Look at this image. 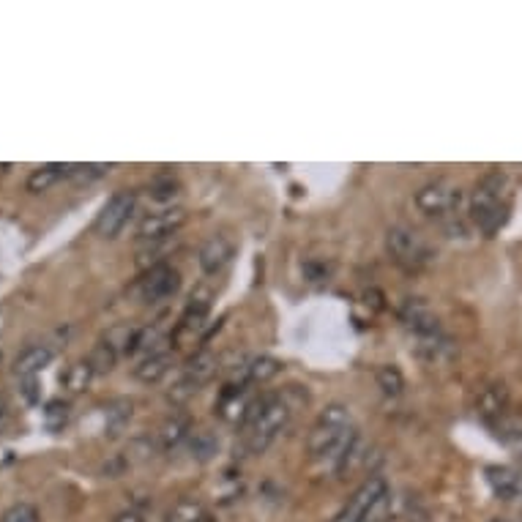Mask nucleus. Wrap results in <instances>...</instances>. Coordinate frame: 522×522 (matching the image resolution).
Instances as JSON below:
<instances>
[{
    "mask_svg": "<svg viewBox=\"0 0 522 522\" xmlns=\"http://www.w3.org/2000/svg\"><path fill=\"white\" fill-rule=\"evenodd\" d=\"M189 435H192V430H189V421H186L184 416H167V419L162 421L159 432H156V441H159L162 449L173 451L184 441H189Z\"/></svg>",
    "mask_w": 522,
    "mask_h": 522,
    "instance_id": "aec40b11",
    "label": "nucleus"
},
{
    "mask_svg": "<svg viewBox=\"0 0 522 522\" xmlns=\"http://www.w3.org/2000/svg\"><path fill=\"white\" fill-rule=\"evenodd\" d=\"M93 367L88 364V359L85 361H77V364H72V367L66 369V375H63V386L72 391V394H82V391H88V386H91L93 380Z\"/></svg>",
    "mask_w": 522,
    "mask_h": 522,
    "instance_id": "393cba45",
    "label": "nucleus"
},
{
    "mask_svg": "<svg viewBox=\"0 0 522 522\" xmlns=\"http://www.w3.org/2000/svg\"><path fill=\"white\" fill-rule=\"evenodd\" d=\"M132 413H134V405L129 400H115L110 408H107V435L110 438H118L126 427H129V421H132Z\"/></svg>",
    "mask_w": 522,
    "mask_h": 522,
    "instance_id": "b1692460",
    "label": "nucleus"
},
{
    "mask_svg": "<svg viewBox=\"0 0 522 522\" xmlns=\"http://www.w3.org/2000/svg\"><path fill=\"white\" fill-rule=\"evenodd\" d=\"M203 517H208V509L203 503L195 501V498H181L167 509L164 522H200Z\"/></svg>",
    "mask_w": 522,
    "mask_h": 522,
    "instance_id": "5701e85b",
    "label": "nucleus"
},
{
    "mask_svg": "<svg viewBox=\"0 0 522 522\" xmlns=\"http://www.w3.org/2000/svg\"><path fill=\"white\" fill-rule=\"evenodd\" d=\"M107 170H110V164H66V178L91 181V178H102Z\"/></svg>",
    "mask_w": 522,
    "mask_h": 522,
    "instance_id": "473e14b6",
    "label": "nucleus"
},
{
    "mask_svg": "<svg viewBox=\"0 0 522 522\" xmlns=\"http://www.w3.org/2000/svg\"><path fill=\"white\" fill-rule=\"evenodd\" d=\"M290 416H293V408H290V402L282 394L257 400L252 413L241 424L244 427L246 449L252 451V454H263L271 443L277 441L279 432L290 424Z\"/></svg>",
    "mask_w": 522,
    "mask_h": 522,
    "instance_id": "7ed1b4c3",
    "label": "nucleus"
},
{
    "mask_svg": "<svg viewBox=\"0 0 522 522\" xmlns=\"http://www.w3.org/2000/svg\"><path fill=\"white\" fill-rule=\"evenodd\" d=\"M113 522H145V517L140 512H134V509H129V512L115 514Z\"/></svg>",
    "mask_w": 522,
    "mask_h": 522,
    "instance_id": "c9c22d12",
    "label": "nucleus"
},
{
    "mask_svg": "<svg viewBox=\"0 0 522 522\" xmlns=\"http://www.w3.org/2000/svg\"><path fill=\"white\" fill-rule=\"evenodd\" d=\"M509 400H512L509 389H506V383H501V380L482 386L479 394H476V413H479V419H484L492 427L495 421H501L509 413Z\"/></svg>",
    "mask_w": 522,
    "mask_h": 522,
    "instance_id": "ddd939ff",
    "label": "nucleus"
},
{
    "mask_svg": "<svg viewBox=\"0 0 522 522\" xmlns=\"http://www.w3.org/2000/svg\"><path fill=\"white\" fill-rule=\"evenodd\" d=\"M375 380H378V389L383 391L386 397H400L402 391H405V378H402V372L394 367V364H383V367H378Z\"/></svg>",
    "mask_w": 522,
    "mask_h": 522,
    "instance_id": "bb28decb",
    "label": "nucleus"
},
{
    "mask_svg": "<svg viewBox=\"0 0 522 522\" xmlns=\"http://www.w3.org/2000/svg\"><path fill=\"white\" fill-rule=\"evenodd\" d=\"M219 449V441H216V435L211 430H197L189 435V451H192V457L200 462L211 460Z\"/></svg>",
    "mask_w": 522,
    "mask_h": 522,
    "instance_id": "cd10ccee",
    "label": "nucleus"
},
{
    "mask_svg": "<svg viewBox=\"0 0 522 522\" xmlns=\"http://www.w3.org/2000/svg\"><path fill=\"white\" fill-rule=\"evenodd\" d=\"M178 195H181V181L173 173H159L151 181V197L159 203H173Z\"/></svg>",
    "mask_w": 522,
    "mask_h": 522,
    "instance_id": "c85d7f7f",
    "label": "nucleus"
},
{
    "mask_svg": "<svg viewBox=\"0 0 522 522\" xmlns=\"http://www.w3.org/2000/svg\"><path fill=\"white\" fill-rule=\"evenodd\" d=\"M386 252L405 271H421L432 260L427 241L410 227H391L386 233Z\"/></svg>",
    "mask_w": 522,
    "mask_h": 522,
    "instance_id": "20e7f679",
    "label": "nucleus"
},
{
    "mask_svg": "<svg viewBox=\"0 0 522 522\" xmlns=\"http://www.w3.org/2000/svg\"><path fill=\"white\" fill-rule=\"evenodd\" d=\"M6 410H9V400H6V394L0 391V419L6 416Z\"/></svg>",
    "mask_w": 522,
    "mask_h": 522,
    "instance_id": "e433bc0d",
    "label": "nucleus"
},
{
    "mask_svg": "<svg viewBox=\"0 0 522 522\" xmlns=\"http://www.w3.org/2000/svg\"><path fill=\"white\" fill-rule=\"evenodd\" d=\"M216 372H219V359H216L211 350H200L184 367V375H181L178 386H175V397L178 400L192 397L195 391L203 389L208 380H214Z\"/></svg>",
    "mask_w": 522,
    "mask_h": 522,
    "instance_id": "0eeeda50",
    "label": "nucleus"
},
{
    "mask_svg": "<svg viewBox=\"0 0 522 522\" xmlns=\"http://www.w3.org/2000/svg\"><path fill=\"white\" fill-rule=\"evenodd\" d=\"M255 397L249 394V386L244 383H230L222 397L216 402V413L227 421V424H244L246 416L255 408Z\"/></svg>",
    "mask_w": 522,
    "mask_h": 522,
    "instance_id": "f8f14e48",
    "label": "nucleus"
},
{
    "mask_svg": "<svg viewBox=\"0 0 522 522\" xmlns=\"http://www.w3.org/2000/svg\"><path fill=\"white\" fill-rule=\"evenodd\" d=\"M356 438H359V430L350 421V410L334 402L320 413L315 427L309 432V457L339 471V462L345 460V454L353 449Z\"/></svg>",
    "mask_w": 522,
    "mask_h": 522,
    "instance_id": "f257e3e1",
    "label": "nucleus"
},
{
    "mask_svg": "<svg viewBox=\"0 0 522 522\" xmlns=\"http://www.w3.org/2000/svg\"><path fill=\"white\" fill-rule=\"evenodd\" d=\"M88 364H91L96 375H107V372H113L115 364H118V350H115L113 342H99V345L91 350Z\"/></svg>",
    "mask_w": 522,
    "mask_h": 522,
    "instance_id": "a878e982",
    "label": "nucleus"
},
{
    "mask_svg": "<svg viewBox=\"0 0 522 522\" xmlns=\"http://www.w3.org/2000/svg\"><path fill=\"white\" fill-rule=\"evenodd\" d=\"M0 522H41V514L33 503H14L3 512Z\"/></svg>",
    "mask_w": 522,
    "mask_h": 522,
    "instance_id": "2f4dec72",
    "label": "nucleus"
},
{
    "mask_svg": "<svg viewBox=\"0 0 522 522\" xmlns=\"http://www.w3.org/2000/svg\"><path fill=\"white\" fill-rule=\"evenodd\" d=\"M492 522H512V520H503V517H498V520H492Z\"/></svg>",
    "mask_w": 522,
    "mask_h": 522,
    "instance_id": "58836bf2",
    "label": "nucleus"
},
{
    "mask_svg": "<svg viewBox=\"0 0 522 522\" xmlns=\"http://www.w3.org/2000/svg\"><path fill=\"white\" fill-rule=\"evenodd\" d=\"M22 394H25V400L31 402V405H36V402H39V397H41L39 380H36V378L22 380Z\"/></svg>",
    "mask_w": 522,
    "mask_h": 522,
    "instance_id": "f704fd0d",
    "label": "nucleus"
},
{
    "mask_svg": "<svg viewBox=\"0 0 522 522\" xmlns=\"http://www.w3.org/2000/svg\"><path fill=\"white\" fill-rule=\"evenodd\" d=\"M50 361H52V350L47 348V345H31V348H25L20 356L14 359V367L11 369H14V375H17L20 380L36 378Z\"/></svg>",
    "mask_w": 522,
    "mask_h": 522,
    "instance_id": "f3484780",
    "label": "nucleus"
},
{
    "mask_svg": "<svg viewBox=\"0 0 522 522\" xmlns=\"http://www.w3.org/2000/svg\"><path fill=\"white\" fill-rule=\"evenodd\" d=\"M391 520H394V498H391V492L386 490L361 522H391Z\"/></svg>",
    "mask_w": 522,
    "mask_h": 522,
    "instance_id": "7c9ffc66",
    "label": "nucleus"
},
{
    "mask_svg": "<svg viewBox=\"0 0 522 522\" xmlns=\"http://www.w3.org/2000/svg\"><path fill=\"white\" fill-rule=\"evenodd\" d=\"M61 178H66V164H44V167H36L31 175H28V192L33 195H41L47 192L50 186H55Z\"/></svg>",
    "mask_w": 522,
    "mask_h": 522,
    "instance_id": "4be33fe9",
    "label": "nucleus"
},
{
    "mask_svg": "<svg viewBox=\"0 0 522 522\" xmlns=\"http://www.w3.org/2000/svg\"><path fill=\"white\" fill-rule=\"evenodd\" d=\"M416 205L427 216H441V219L460 214V186L449 184V181H432V184L421 186L419 192H416Z\"/></svg>",
    "mask_w": 522,
    "mask_h": 522,
    "instance_id": "39448f33",
    "label": "nucleus"
},
{
    "mask_svg": "<svg viewBox=\"0 0 522 522\" xmlns=\"http://www.w3.org/2000/svg\"><path fill=\"white\" fill-rule=\"evenodd\" d=\"M0 359H3V353H0Z\"/></svg>",
    "mask_w": 522,
    "mask_h": 522,
    "instance_id": "ea45409f",
    "label": "nucleus"
},
{
    "mask_svg": "<svg viewBox=\"0 0 522 522\" xmlns=\"http://www.w3.org/2000/svg\"><path fill=\"white\" fill-rule=\"evenodd\" d=\"M328 274H331V268L323 266V263H307L304 266V277L309 282H323V279H328Z\"/></svg>",
    "mask_w": 522,
    "mask_h": 522,
    "instance_id": "72a5a7b5",
    "label": "nucleus"
},
{
    "mask_svg": "<svg viewBox=\"0 0 522 522\" xmlns=\"http://www.w3.org/2000/svg\"><path fill=\"white\" fill-rule=\"evenodd\" d=\"M69 416H72V408H69V402L63 400L47 402V408H44V424L50 432H61Z\"/></svg>",
    "mask_w": 522,
    "mask_h": 522,
    "instance_id": "c756f323",
    "label": "nucleus"
},
{
    "mask_svg": "<svg viewBox=\"0 0 522 522\" xmlns=\"http://www.w3.org/2000/svg\"><path fill=\"white\" fill-rule=\"evenodd\" d=\"M134 208H137L134 192H115V195L104 203V208L99 211V216H96V222H93L96 233L102 238H115L123 227H126V222L132 219Z\"/></svg>",
    "mask_w": 522,
    "mask_h": 522,
    "instance_id": "423d86ee",
    "label": "nucleus"
},
{
    "mask_svg": "<svg viewBox=\"0 0 522 522\" xmlns=\"http://www.w3.org/2000/svg\"><path fill=\"white\" fill-rule=\"evenodd\" d=\"M400 320L419 337H432L441 334V320L432 312V307L424 298H405V304L400 307Z\"/></svg>",
    "mask_w": 522,
    "mask_h": 522,
    "instance_id": "9b49d317",
    "label": "nucleus"
},
{
    "mask_svg": "<svg viewBox=\"0 0 522 522\" xmlns=\"http://www.w3.org/2000/svg\"><path fill=\"white\" fill-rule=\"evenodd\" d=\"M282 372V361L274 359V356H252V359L244 361L241 367V383L244 386H263L268 380H274Z\"/></svg>",
    "mask_w": 522,
    "mask_h": 522,
    "instance_id": "dca6fc26",
    "label": "nucleus"
},
{
    "mask_svg": "<svg viewBox=\"0 0 522 522\" xmlns=\"http://www.w3.org/2000/svg\"><path fill=\"white\" fill-rule=\"evenodd\" d=\"M468 208H471L473 225L487 238L495 236L506 225V216H509V175L501 170L484 175L473 189Z\"/></svg>",
    "mask_w": 522,
    "mask_h": 522,
    "instance_id": "f03ea898",
    "label": "nucleus"
},
{
    "mask_svg": "<svg viewBox=\"0 0 522 522\" xmlns=\"http://www.w3.org/2000/svg\"><path fill=\"white\" fill-rule=\"evenodd\" d=\"M186 211L184 208H164V211H156V214H148L137 227V238L140 241H162V238H170L178 233V227H184Z\"/></svg>",
    "mask_w": 522,
    "mask_h": 522,
    "instance_id": "9d476101",
    "label": "nucleus"
},
{
    "mask_svg": "<svg viewBox=\"0 0 522 522\" xmlns=\"http://www.w3.org/2000/svg\"><path fill=\"white\" fill-rule=\"evenodd\" d=\"M173 367V353L170 350H162V353H151V356H143V359L137 361V367L132 369L134 378L140 380V383H159V380L170 372Z\"/></svg>",
    "mask_w": 522,
    "mask_h": 522,
    "instance_id": "6ab92c4d",
    "label": "nucleus"
},
{
    "mask_svg": "<svg viewBox=\"0 0 522 522\" xmlns=\"http://www.w3.org/2000/svg\"><path fill=\"white\" fill-rule=\"evenodd\" d=\"M175 246V236L162 238V241H145V246L137 252V268L140 271H151L156 266H167V255Z\"/></svg>",
    "mask_w": 522,
    "mask_h": 522,
    "instance_id": "412c9836",
    "label": "nucleus"
},
{
    "mask_svg": "<svg viewBox=\"0 0 522 522\" xmlns=\"http://www.w3.org/2000/svg\"><path fill=\"white\" fill-rule=\"evenodd\" d=\"M236 255V244L230 241L227 236H211L200 246V268H203L208 277H216V274H222L227 266H230V260Z\"/></svg>",
    "mask_w": 522,
    "mask_h": 522,
    "instance_id": "4468645a",
    "label": "nucleus"
},
{
    "mask_svg": "<svg viewBox=\"0 0 522 522\" xmlns=\"http://www.w3.org/2000/svg\"><path fill=\"white\" fill-rule=\"evenodd\" d=\"M386 490H389V487H386V479H380V476H369L367 482L361 484L359 490L350 495L348 503H345V509L337 514V520L334 522H361Z\"/></svg>",
    "mask_w": 522,
    "mask_h": 522,
    "instance_id": "1a4fd4ad",
    "label": "nucleus"
},
{
    "mask_svg": "<svg viewBox=\"0 0 522 522\" xmlns=\"http://www.w3.org/2000/svg\"><path fill=\"white\" fill-rule=\"evenodd\" d=\"M200 522H216V520H214V517H211V514H208V517H203V520H200Z\"/></svg>",
    "mask_w": 522,
    "mask_h": 522,
    "instance_id": "4c0bfd02",
    "label": "nucleus"
},
{
    "mask_svg": "<svg viewBox=\"0 0 522 522\" xmlns=\"http://www.w3.org/2000/svg\"><path fill=\"white\" fill-rule=\"evenodd\" d=\"M181 290V274L173 266H156L151 271H145L140 279V296L148 304H159L173 298Z\"/></svg>",
    "mask_w": 522,
    "mask_h": 522,
    "instance_id": "6e6552de",
    "label": "nucleus"
},
{
    "mask_svg": "<svg viewBox=\"0 0 522 522\" xmlns=\"http://www.w3.org/2000/svg\"><path fill=\"white\" fill-rule=\"evenodd\" d=\"M211 312V290L208 287H197L195 293L189 296L184 318H181V331H200L208 320Z\"/></svg>",
    "mask_w": 522,
    "mask_h": 522,
    "instance_id": "a211bd4d",
    "label": "nucleus"
},
{
    "mask_svg": "<svg viewBox=\"0 0 522 522\" xmlns=\"http://www.w3.org/2000/svg\"><path fill=\"white\" fill-rule=\"evenodd\" d=\"M484 476H487V484L498 501L509 503L522 495V473L512 465H490Z\"/></svg>",
    "mask_w": 522,
    "mask_h": 522,
    "instance_id": "2eb2a0df",
    "label": "nucleus"
}]
</instances>
